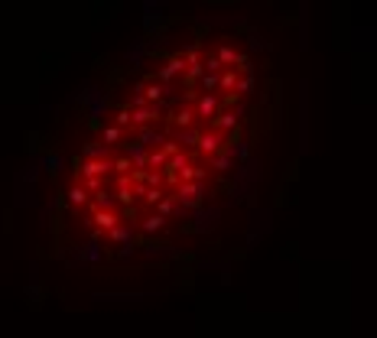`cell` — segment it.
I'll return each instance as SVG.
<instances>
[{"mask_svg": "<svg viewBox=\"0 0 377 338\" xmlns=\"http://www.w3.org/2000/svg\"><path fill=\"white\" fill-rule=\"evenodd\" d=\"M270 65L241 20L169 13L104 82L65 169L59 221L101 257L176 251L251 189Z\"/></svg>", "mask_w": 377, "mask_h": 338, "instance_id": "obj_1", "label": "cell"}]
</instances>
